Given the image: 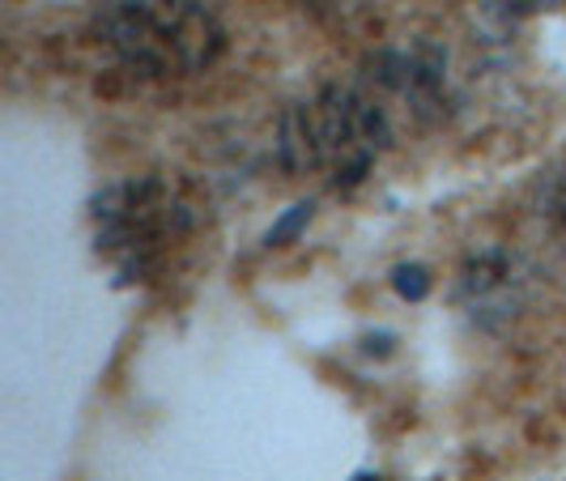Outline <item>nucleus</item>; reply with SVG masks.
Wrapping results in <instances>:
<instances>
[{
    "label": "nucleus",
    "mask_w": 566,
    "mask_h": 481,
    "mask_svg": "<svg viewBox=\"0 0 566 481\" xmlns=\"http://www.w3.org/2000/svg\"><path fill=\"white\" fill-rule=\"evenodd\" d=\"M397 137L392 103L370 85H324L282 119V163L294 175H315L328 188L349 192L367 179L379 154Z\"/></svg>",
    "instance_id": "nucleus-1"
},
{
    "label": "nucleus",
    "mask_w": 566,
    "mask_h": 481,
    "mask_svg": "<svg viewBox=\"0 0 566 481\" xmlns=\"http://www.w3.org/2000/svg\"><path fill=\"white\" fill-rule=\"evenodd\" d=\"M358 481H379V478H358Z\"/></svg>",
    "instance_id": "nucleus-9"
},
{
    "label": "nucleus",
    "mask_w": 566,
    "mask_h": 481,
    "mask_svg": "<svg viewBox=\"0 0 566 481\" xmlns=\"http://www.w3.org/2000/svg\"><path fill=\"white\" fill-rule=\"evenodd\" d=\"M545 218H549V227L558 230V239H563V248H566V175H558V179L549 184V197H545Z\"/></svg>",
    "instance_id": "nucleus-7"
},
{
    "label": "nucleus",
    "mask_w": 566,
    "mask_h": 481,
    "mask_svg": "<svg viewBox=\"0 0 566 481\" xmlns=\"http://www.w3.org/2000/svg\"><path fill=\"white\" fill-rule=\"evenodd\" d=\"M94 39L142 82L197 77L227 48V30L205 0H103Z\"/></svg>",
    "instance_id": "nucleus-2"
},
{
    "label": "nucleus",
    "mask_w": 566,
    "mask_h": 481,
    "mask_svg": "<svg viewBox=\"0 0 566 481\" xmlns=\"http://www.w3.org/2000/svg\"><path fill=\"white\" fill-rule=\"evenodd\" d=\"M290 4H298L307 13H319V18H349V13L367 9V0H290Z\"/></svg>",
    "instance_id": "nucleus-8"
},
{
    "label": "nucleus",
    "mask_w": 566,
    "mask_h": 481,
    "mask_svg": "<svg viewBox=\"0 0 566 481\" xmlns=\"http://www.w3.org/2000/svg\"><path fill=\"white\" fill-rule=\"evenodd\" d=\"M90 218L94 248L119 273V282H145L167 264L179 243L192 239L200 209L184 184L142 175L98 192Z\"/></svg>",
    "instance_id": "nucleus-3"
},
{
    "label": "nucleus",
    "mask_w": 566,
    "mask_h": 481,
    "mask_svg": "<svg viewBox=\"0 0 566 481\" xmlns=\"http://www.w3.org/2000/svg\"><path fill=\"white\" fill-rule=\"evenodd\" d=\"M312 200H303V205H294V209H290V213H285L282 222H277V227L269 230V234H264V243H269V248H282L285 239H294V234H298V230L307 227V222H312Z\"/></svg>",
    "instance_id": "nucleus-6"
},
{
    "label": "nucleus",
    "mask_w": 566,
    "mask_h": 481,
    "mask_svg": "<svg viewBox=\"0 0 566 481\" xmlns=\"http://www.w3.org/2000/svg\"><path fill=\"white\" fill-rule=\"evenodd\" d=\"M392 285H397L400 299H409V303H418L430 294V273H426L422 264H400L397 273H392Z\"/></svg>",
    "instance_id": "nucleus-5"
},
{
    "label": "nucleus",
    "mask_w": 566,
    "mask_h": 481,
    "mask_svg": "<svg viewBox=\"0 0 566 481\" xmlns=\"http://www.w3.org/2000/svg\"><path fill=\"white\" fill-rule=\"evenodd\" d=\"M460 294L464 303L473 307V315H511L515 307V269L503 252H482L464 264V278H460Z\"/></svg>",
    "instance_id": "nucleus-4"
}]
</instances>
